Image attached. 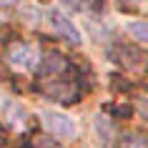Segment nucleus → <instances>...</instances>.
<instances>
[{
  "instance_id": "f257e3e1",
  "label": "nucleus",
  "mask_w": 148,
  "mask_h": 148,
  "mask_svg": "<svg viewBox=\"0 0 148 148\" xmlns=\"http://www.w3.org/2000/svg\"><path fill=\"white\" fill-rule=\"evenodd\" d=\"M38 90H40V95H45V98H50L55 103H63V106L75 103L80 98V83H78V75H75V68H70L68 73L40 80Z\"/></svg>"
},
{
  "instance_id": "f03ea898",
  "label": "nucleus",
  "mask_w": 148,
  "mask_h": 148,
  "mask_svg": "<svg viewBox=\"0 0 148 148\" xmlns=\"http://www.w3.org/2000/svg\"><path fill=\"white\" fill-rule=\"evenodd\" d=\"M110 60L116 63L123 73H131V75H143V73H148V53L140 50V48L118 43V45L110 48Z\"/></svg>"
},
{
  "instance_id": "7ed1b4c3",
  "label": "nucleus",
  "mask_w": 148,
  "mask_h": 148,
  "mask_svg": "<svg viewBox=\"0 0 148 148\" xmlns=\"http://www.w3.org/2000/svg\"><path fill=\"white\" fill-rule=\"evenodd\" d=\"M40 125L48 131L50 138H63V140L75 138V123H73V118L65 116V113L43 110V113H40Z\"/></svg>"
},
{
  "instance_id": "20e7f679",
  "label": "nucleus",
  "mask_w": 148,
  "mask_h": 148,
  "mask_svg": "<svg viewBox=\"0 0 148 148\" xmlns=\"http://www.w3.org/2000/svg\"><path fill=\"white\" fill-rule=\"evenodd\" d=\"M70 68H73V65H70V60H68V58H65L63 53H55V50H50V53H45L43 58H40V65H38V78H40V80L53 78V75L68 73Z\"/></svg>"
},
{
  "instance_id": "39448f33",
  "label": "nucleus",
  "mask_w": 148,
  "mask_h": 148,
  "mask_svg": "<svg viewBox=\"0 0 148 148\" xmlns=\"http://www.w3.org/2000/svg\"><path fill=\"white\" fill-rule=\"evenodd\" d=\"M5 58H8V63H10V65H15V68H33L35 60H38V53H35V48H33L30 43L18 40V43L8 45Z\"/></svg>"
},
{
  "instance_id": "423d86ee",
  "label": "nucleus",
  "mask_w": 148,
  "mask_h": 148,
  "mask_svg": "<svg viewBox=\"0 0 148 148\" xmlns=\"http://www.w3.org/2000/svg\"><path fill=\"white\" fill-rule=\"evenodd\" d=\"M48 20H50V25H53L55 30L60 33L63 38H68L70 43H75V45L80 43V33H78V28L70 23V18H68V15H63L60 10H48Z\"/></svg>"
},
{
  "instance_id": "0eeeda50",
  "label": "nucleus",
  "mask_w": 148,
  "mask_h": 148,
  "mask_svg": "<svg viewBox=\"0 0 148 148\" xmlns=\"http://www.w3.org/2000/svg\"><path fill=\"white\" fill-rule=\"evenodd\" d=\"M25 148H60V143L50 138L48 133H30L25 140Z\"/></svg>"
},
{
  "instance_id": "6e6552de",
  "label": "nucleus",
  "mask_w": 148,
  "mask_h": 148,
  "mask_svg": "<svg viewBox=\"0 0 148 148\" xmlns=\"http://www.w3.org/2000/svg\"><path fill=\"white\" fill-rule=\"evenodd\" d=\"M116 148H148V138H143L138 133H128V136H123L118 140Z\"/></svg>"
},
{
  "instance_id": "1a4fd4ad",
  "label": "nucleus",
  "mask_w": 148,
  "mask_h": 148,
  "mask_svg": "<svg viewBox=\"0 0 148 148\" xmlns=\"http://www.w3.org/2000/svg\"><path fill=\"white\" fill-rule=\"evenodd\" d=\"M128 33H131L136 40L148 43V20H136V23H128Z\"/></svg>"
},
{
  "instance_id": "9d476101",
  "label": "nucleus",
  "mask_w": 148,
  "mask_h": 148,
  "mask_svg": "<svg viewBox=\"0 0 148 148\" xmlns=\"http://www.w3.org/2000/svg\"><path fill=\"white\" fill-rule=\"evenodd\" d=\"M138 108H140V116L148 121V98H140V101H138Z\"/></svg>"
},
{
  "instance_id": "9b49d317",
  "label": "nucleus",
  "mask_w": 148,
  "mask_h": 148,
  "mask_svg": "<svg viewBox=\"0 0 148 148\" xmlns=\"http://www.w3.org/2000/svg\"><path fill=\"white\" fill-rule=\"evenodd\" d=\"M121 3H123L125 8H128V5H140V0H121Z\"/></svg>"
},
{
  "instance_id": "f8f14e48",
  "label": "nucleus",
  "mask_w": 148,
  "mask_h": 148,
  "mask_svg": "<svg viewBox=\"0 0 148 148\" xmlns=\"http://www.w3.org/2000/svg\"><path fill=\"white\" fill-rule=\"evenodd\" d=\"M13 3H18V0H0V5H13Z\"/></svg>"
}]
</instances>
